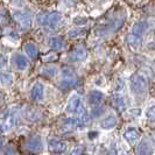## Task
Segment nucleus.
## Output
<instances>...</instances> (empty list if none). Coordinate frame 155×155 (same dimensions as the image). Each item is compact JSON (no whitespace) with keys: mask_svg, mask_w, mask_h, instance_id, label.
<instances>
[{"mask_svg":"<svg viewBox=\"0 0 155 155\" xmlns=\"http://www.w3.org/2000/svg\"><path fill=\"white\" fill-rule=\"evenodd\" d=\"M87 56L86 53L85 47L83 45H79V46L75 47V49L70 53L69 55V60L71 62H81V61H84Z\"/></svg>","mask_w":155,"mask_h":155,"instance_id":"10","label":"nucleus"},{"mask_svg":"<svg viewBox=\"0 0 155 155\" xmlns=\"http://www.w3.org/2000/svg\"><path fill=\"white\" fill-rule=\"evenodd\" d=\"M25 148H26V150L34 153V154L41 153L42 148H43L42 139L40 138L39 135H31L25 141Z\"/></svg>","mask_w":155,"mask_h":155,"instance_id":"7","label":"nucleus"},{"mask_svg":"<svg viewBox=\"0 0 155 155\" xmlns=\"http://www.w3.org/2000/svg\"><path fill=\"white\" fill-rule=\"evenodd\" d=\"M123 137H124L125 141L130 146H134V145H137V142L140 139V132L139 130L135 128V127H128V128L125 130Z\"/></svg>","mask_w":155,"mask_h":155,"instance_id":"9","label":"nucleus"},{"mask_svg":"<svg viewBox=\"0 0 155 155\" xmlns=\"http://www.w3.org/2000/svg\"><path fill=\"white\" fill-rule=\"evenodd\" d=\"M43 93H45V86L42 83L36 82L31 90V97L34 101H41L43 98Z\"/></svg>","mask_w":155,"mask_h":155,"instance_id":"11","label":"nucleus"},{"mask_svg":"<svg viewBox=\"0 0 155 155\" xmlns=\"http://www.w3.org/2000/svg\"><path fill=\"white\" fill-rule=\"evenodd\" d=\"M123 155H132V154H123Z\"/></svg>","mask_w":155,"mask_h":155,"instance_id":"28","label":"nucleus"},{"mask_svg":"<svg viewBox=\"0 0 155 155\" xmlns=\"http://www.w3.org/2000/svg\"><path fill=\"white\" fill-rule=\"evenodd\" d=\"M145 114H146V118H147L148 120H150L152 123L155 124V105L152 106V107H149V109L146 111Z\"/></svg>","mask_w":155,"mask_h":155,"instance_id":"21","label":"nucleus"},{"mask_svg":"<svg viewBox=\"0 0 155 155\" xmlns=\"http://www.w3.org/2000/svg\"><path fill=\"white\" fill-rule=\"evenodd\" d=\"M117 124H118V120L116 117H107L101 121V127L103 130L109 131V130H113L117 126Z\"/></svg>","mask_w":155,"mask_h":155,"instance_id":"14","label":"nucleus"},{"mask_svg":"<svg viewBox=\"0 0 155 155\" xmlns=\"http://www.w3.org/2000/svg\"><path fill=\"white\" fill-rule=\"evenodd\" d=\"M23 49H25L26 54L28 55V57H31V60H35L38 57L39 50H38V47L35 46L34 43H26L23 46Z\"/></svg>","mask_w":155,"mask_h":155,"instance_id":"15","label":"nucleus"},{"mask_svg":"<svg viewBox=\"0 0 155 155\" xmlns=\"http://www.w3.org/2000/svg\"><path fill=\"white\" fill-rule=\"evenodd\" d=\"M6 63H7V61H6V58H5V56H2V55H0V69H1V68H4V67L6 65Z\"/></svg>","mask_w":155,"mask_h":155,"instance_id":"26","label":"nucleus"},{"mask_svg":"<svg viewBox=\"0 0 155 155\" xmlns=\"http://www.w3.org/2000/svg\"><path fill=\"white\" fill-rule=\"evenodd\" d=\"M56 60H57V55L55 54L47 55L43 57V61H46V62H51V61H56Z\"/></svg>","mask_w":155,"mask_h":155,"instance_id":"24","label":"nucleus"},{"mask_svg":"<svg viewBox=\"0 0 155 155\" xmlns=\"http://www.w3.org/2000/svg\"><path fill=\"white\" fill-rule=\"evenodd\" d=\"M68 148V145L65 141L58 138H50L48 140V150L53 155H61L65 153Z\"/></svg>","mask_w":155,"mask_h":155,"instance_id":"5","label":"nucleus"},{"mask_svg":"<svg viewBox=\"0 0 155 155\" xmlns=\"http://www.w3.org/2000/svg\"><path fill=\"white\" fill-rule=\"evenodd\" d=\"M42 74H43V75H46L47 77H53L55 74H56V69L53 68V67H47V68L43 69Z\"/></svg>","mask_w":155,"mask_h":155,"instance_id":"22","label":"nucleus"},{"mask_svg":"<svg viewBox=\"0 0 155 155\" xmlns=\"http://www.w3.org/2000/svg\"><path fill=\"white\" fill-rule=\"evenodd\" d=\"M83 150H84V148L82 147V146H77V147H75L70 152L69 155H82L83 154Z\"/></svg>","mask_w":155,"mask_h":155,"instance_id":"23","label":"nucleus"},{"mask_svg":"<svg viewBox=\"0 0 155 155\" xmlns=\"http://www.w3.org/2000/svg\"><path fill=\"white\" fill-rule=\"evenodd\" d=\"M62 79L63 81H77L76 74L71 68H63L62 70Z\"/></svg>","mask_w":155,"mask_h":155,"instance_id":"18","label":"nucleus"},{"mask_svg":"<svg viewBox=\"0 0 155 155\" xmlns=\"http://www.w3.org/2000/svg\"><path fill=\"white\" fill-rule=\"evenodd\" d=\"M63 46H64V42L61 38H51L49 40V47L53 50H60L63 48Z\"/></svg>","mask_w":155,"mask_h":155,"instance_id":"19","label":"nucleus"},{"mask_svg":"<svg viewBox=\"0 0 155 155\" xmlns=\"http://www.w3.org/2000/svg\"><path fill=\"white\" fill-rule=\"evenodd\" d=\"M13 60L14 64L19 70H25L28 67V60L26 58V56L21 54H14L13 55Z\"/></svg>","mask_w":155,"mask_h":155,"instance_id":"13","label":"nucleus"},{"mask_svg":"<svg viewBox=\"0 0 155 155\" xmlns=\"http://www.w3.org/2000/svg\"><path fill=\"white\" fill-rule=\"evenodd\" d=\"M13 83V76L8 72H0V85L9 86Z\"/></svg>","mask_w":155,"mask_h":155,"instance_id":"17","label":"nucleus"},{"mask_svg":"<svg viewBox=\"0 0 155 155\" xmlns=\"http://www.w3.org/2000/svg\"><path fill=\"white\" fill-rule=\"evenodd\" d=\"M103 98H104V94H103V92L98 91V90H92L91 92L89 93V101L91 104H98V103H101L103 101Z\"/></svg>","mask_w":155,"mask_h":155,"instance_id":"16","label":"nucleus"},{"mask_svg":"<svg viewBox=\"0 0 155 155\" xmlns=\"http://www.w3.org/2000/svg\"><path fill=\"white\" fill-rule=\"evenodd\" d=\"M104 112V109H101V107H98V109L96 110H92V112H91V114H92L93 117H98L99 114H101Z\"/></svg>","mask_w":155,"mask_h":155,"instance_id":"25","label":"nucleus"},{"mask_svg":"<svg viewBox=\"0 0 155 155\" xmlns=\"http://www.w3.org/2000/svg\"><path fill=\"white\" fill-rule=\"evenodd\" d=\"M146 29H147V23L145 21H139V22L134 23V26L132 27V31H131V34L127 38L128 42L130 43H138V42H140V40H141Z\"/></svg>","mask_w":155,"mask_h":155,"instance_id":"6","label":"nucleus"},{"mask_svg":"<svg viewBox=\"0 0 155 155\" xmlns=\"http://www.w3.org/2000/svg\"><path fill=\"white\" fill-rule=\"evenodd\" d=\"M16 117L12 109L0 111V133H6L15 126Z\"/></svg>","mask_w":155,"mask_h":155,"instance_id":"1","label":"nucleus"},{"mask_svg":"<svg viewBox=\"0 0 155 155\" xmlns=\"http://www.w3.org/2000/svg\"><path fill=\"white\" fill-rule=\"evenodd\" d=\"M113 105L116 106L117 110H124L125 106H126V103H125V99L121 97V96H116L113 98Z\"/></svg>","mask_w":155,"mask_h":155,"instance_id":"20","label":"nucleus"},{"mask_svg":"<svg viewBox=\"0 0 155 155\" xmlns=\"http://www.w3.org/2000/svg\"><path fill=\"white\" fill-rule=\"evenodd\" d=\"M130 85H131V91L137 96H141V94H145L147 91L148 83L147 79L143 77L142 75L140 74H134L131 81H130Z\"/></svg>","mask_w":155,"mask_h":155,"instance_id":"2","label":"nucleus"},{"mask_svg":"<svg viewBox=\"0 0 155 155\" xmlns=\"http://www.w3.org/2000/svg\"><path fill=\"white\" fill-rule=\"evenodd\" d=\"M62 15L58 12H51V13H42L38 15V22L42 26H46L49 28H55L58 22L61 21Z\"/></svg>","mask_w":155,"mask_h":155,"instance_id":"4","label":"nucleus"},{"mask_svg":"<svg viewBox=\"0 0 155 155\" xmlns=\"http://www.w3.org/2000/svg\"><path fill=\"white\" fill-rule=\"evenodd\" d=\"M13 18L15 20V22L23 29H28L31 25V16L29 13L25 12V11H15L13 13Z\"/></svg>","mask_w":155,"mask_h":155,"instance_id":"8","label":"nucleus"},{"mask_svg":"<svg viewBox=\"0 0 155 155\" xmlns=\"http://www.w3.org/2000/svg\"><path fill=\"white\" fill-rule=\"evenodd\" d=\"M2 145H4V139L0 138V150H1V148H2Z\"/></svg>","mask_w":155,"mask_h":155,"instance_id":"27","label":"nucleus"},{"mask_svg":"<svg viewBox=\"0 0 155 155\" xmlns=\"http://www.w3.org/2000/svg\"><path fill=\"white\" fill-rule=\"evenodd\" d=\"M138 153L140 155H149L152 152H153V148H152V145L149 142V140L143 139L141 140V142L139 143V146L137 148Z\"/></svg>","mask_w":155,"mask_h":155,"instance_id":"12","label":"nucleus"},{"mask_svg":"<svg viewBox=\"0 0 155 155\" xmlns=\"http://www.w3.org/2000/svg\"><path fill=\"white\" fill-rule=\"evenodd\" d=\"M65 111L69 113V114H76V116L81 117V116H84L86 113V110L83 105V103L81 101L79 96L77 94H74L70 97L69 101L67 104V109Z\"/></svg>","mask_w":155,"mask_h":155,"instance_id":"3","label":"nucleus"}]
</instances>
